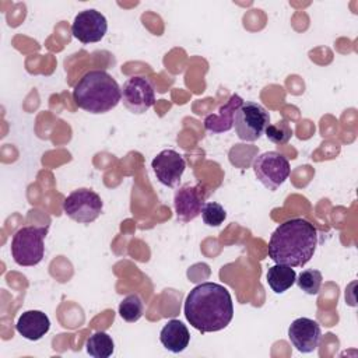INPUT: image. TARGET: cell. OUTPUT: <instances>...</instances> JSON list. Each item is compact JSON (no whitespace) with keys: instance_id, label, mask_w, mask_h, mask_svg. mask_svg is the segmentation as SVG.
Segmentation results:
<instances>
[{"instance_id":"6da1fadb","label":"cell","mask_w":358,"mask_h":358,"mask_svg":"<svg viewBox=\"0 0 358 358\" xmlns=\"http://www.w3.org/2000/svg\"><path fill=\"white\" fill-rule=\"evenodd\" d=\"M185 316L201 333L225 329L234 317V303L229 291L217 282L196 285L186 296Z\"/></svg>"},{"instance_id":"7a4b0ae2","label":"cell","mask_w":358,"mask_h":358,"mask_svg":"<svg viewBox=\"0 0 358 358\" xmlns=\"http://www.w3.org/2000/svg\"><path fill=\"white\" fill-rule=\"evenodd\" d=\"M317 246L316 227L303 218H291L280 224L268 241V257L277 264L302 267Z\"/></svg>"},{"instance_id":"3957f363","label":"cell","mask_w":358,"mask_h":358,"mask_svg":"<svg viewBox=\"0 0 358 358\" xmlns=\"http://www.w3.org/2000/svg\"><path fill=\"white\" fill-rule=\"evenodd\" d=\"M73 99L78 108L90 113H105L122 101V88L109 73L91 70L76 84Z\"/></svg>"},{"instance_id":"277c9868","label":"cell","mask_w":358,"mask_h":358,"mask_svg":"<svg viewBox=\"0 0 358 358\" xmlns=\"http://www.w3.org/2000/svg\"><path fill=\"white\" fill-rule=\"evenodd\" d=\"M48 227H22L11 239V256L20 266L29 267L41 263L45 255L43 239Z\"/></svg>"},{"instance_id":"5b68a950","label":"cell","mask_w":358,"mask_h":358,"mask_svg":"<svg viewBox=\"0 0 358 358\" xmlns=\"http://www.w3.org/2000/svg\"><path fill=\"white\" fill-rule=\"evenodd\" d=\"M270 123L268 112L256 102H243L234 116V127L243 141H256Z\"/></svg>"},{"instance_id":"8992f818","label":"cell","mask_w":358,"mask_h":358,"mask_svg":"<svg viewBox=\"0 0 358 358\" xmlns=\"http://www.w3.org/2000/svg\"><path fill=\"white\" fill-rule=\"evenodd\" d=\"M253 172L266 189L275 190L288 179L291 166L282 154L277 151H266L255 158Z\"/></svg>"},{"instance_id":"52a82bcc","label":"cell","mask_w":358,"mask_h":358,"mask_svg":"<svg viewBox=\"0 0 358 358\" xmlns=\"http://www.w3.org/2000/svg\"><path fill=\"white\" fill-rule=\"evenodd\" d=\"M63 211L80 224H90L101 215L102 200L94 190L77 189L64 199Z\"/></svg>"},{"instance_id":"ba28073f","label":"cell","mask_w":358,"mask_h":358,"mask_svg":"<svg viewBox=\"0 0 358 358\" xmlns=\"http://www.w3.org/2000/svg\"><path fill=\"white\" fill-rule=\"evenodd\" d=\"M122 101L131 113H145L155 103L154 84L143 76L129 78L122 88Z\"/></svg>"},{"instance_id":"9c48e42d","label":"cell","mask_w":358,"mask_h":358,"mask_svg":"<svg viewBox=\"0 0 358 358\" xmlns=\"http://www.w3.org/2000/svg\"><path fill=\"white\" fill-rule=\"evenodd\" d=\"M108 31V21L103 14L90 8L80 11L71 24V34L81 43L99 42Z\"/></svg>"},{"instance_id":"30bf717a","label":"cell","mask_w":358,"mask_h":358,"mask_svg":"<svg viewBox=\"0 0 358 358\" xmlns=\"http://www.w3.org/2000/svg\"><path fill=\"white\" fill-rule=\"evenodd\" d=\"M206 196L199 185L185 183L173 194V206L176 218L180 222H189L201 214Z\"/></svg>"},{"instance_id":"8fae6325","label":"cell","mask_w":358,"mask_h":358,"mask_svg":"<svg viewBox=\"0 0 358 358\" xmlns=\"http://www.w3.org/2000/svg\"><path fill=\"white\" fill-rule=\"evenodd\" d=\"M151 168L159 183L168 187L179 185L186 162L175 150H162L151 162Z\"/></svg>"},{"instance_id":"7c38bea8","label":"cell","mask_w":358,"mask_h":358,"mask_svg":"<svg viewBox=\"0 0 358 358\" xmlns=\"http://www.w3.org/2000/svg\"><path fill=\"white\" fill-rule=\"evenodd\" d=\"M288 338L299 352L308 354L317 348L322 338V330L316 320L298 317L288 327Z\"/></svg>"},{"instance_id":"4fadbf2b","label":"cell","mask_w":358,"mask_h":358,"mask_svg":"<svg viewBox=\"0 0 358 358\" xmlns=\"http://www.w3.org/2000/svg\"><path fill=\"white\" fill-rule=\"evenodd\" d=\"M50 329V320L42 310H25L20 315L15 330L27 340L36 341Z\"/></svg>"},{"instance_id":"5bb4252c","label":"cell","mask_w":358,"mask_h":358,"mask_svg":"<svg viewBox=\"0 0 358 358\" xmlns=\"http://www.w3.org/2000/svg\"><path fill=\"white\" fill-rule=\"evenodd\" d=\"M242 103H243V99L239 95H236V94L231 95L228 102L225 105H222L218 109V112L210 113L206 116L204 127L213 133H224V131L231 130L234 127L235 112L238 110V108Z\"/></svg>"},{"instance_id":"9a60e30c","label":"cell","mask_w":358,"mask_h":358,"mask_svg":"<svg viewBox=\"0 0 358 358\" xmlns=\"http://www.w3.org/2000/svg\"><path fill=\"white\" fill-rule=\"evenodd\" d=\"M161 344L171 352H182L190 341V333L180 320L172 319L165 323L159 333Z\"/></svg>"},{"instance_id":"2e32d148","label":"cell","mask_w":358,"mask_h":358,"mask_svg":"<svg viewBox=\"0 0 358 358\" xmlns=\"http://www.w3.org/2000/svg\"><path fill=\"white\" fill-rule=\"evenodd\" d=\"M296 273L292 267L285 264H275L271 266L267 271V282L268 287L275 294H282L288 288H291L295 284Z\"/></svg>"},{"instance_id":"e0dca14e","label":"cell","mask_w":358,"mask_h":358,"mask_svg":"<svg viewBox=\"0 0 358 358\" xmlns=\"http://www.w3.org/2000/svg\"><path fill=\"white\" fill-rule=\"evenodd\" d=\"M87 352L94 358H108L115 351L112 337L105 331H96L87 340Z\"/></svg>"},{"instance_id":"ac0fdd59","label":"cell","mask_w":358,"mask_h":358,"mask_svg":"<svg viewBox=\"0 0 358 358\" xmlns=\"http://www.w3.org/2000/svg\"><path fill=\"white\" fill-rule=\"evenodd\" d=\"M144 312V305L141 298L137 294L127 295L123 298V301L119 303V315L126 322H137Z\"/></svg>"},{"instance_id":"d6986e66","label":"cell","mask_w":358,"mask_h":358,"mask_svg":"<svg viewBox=\"0 0 358 358\" xmlns=\"http://www.w3.org/2000/svg\"><path fill=\"white\" fill-rule=\"evenodd\" d=\"M298 287L305 292V294H309V295H316L319 291H320V287H322V281H323V275L319 270H315V268H308V270H303L298 278L295 280Z\"/></svg>"},{"instance_id":"ffe728a7","label":"cell","mask_w":358,"mask_h":358,"mask_svg":"<svg viewBox=\"0 0 358 358\" xmlns=\"http://www.w3.org/2000/svg\"><path fill=\"white\" fill-rule=\"evenodd\" d=\"M266 137L273 141L274 144H285L289 141V138L292 137V129L291 126L287 123V120L281 119L277 123L268 124L264 130Z\"/></svg>"},{"instance_id":"44dd1931","label":"cell","mask_w":358,"mask_h":358,"mask_svg":"<svg viewBox=\"0 0 358 358\" xmlns=\"http://www.w3.org/2000/svg\"><path fill=\"white\" fill-rule=\"evenodd\" d=\"M201 218H203L206 225H208V227H218L227 218V211H225V208L220 203L208 201V203H206L203 206Z\"/></svg>"}]
</instances>
